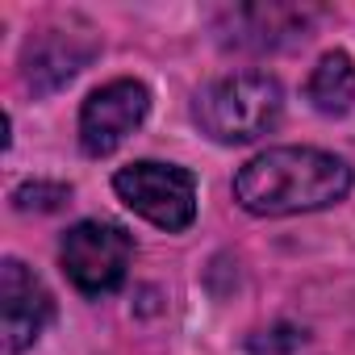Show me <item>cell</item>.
<instances>
[{"mask_svg": "<svg viewBox=\"0 0 355 355\" xmlns=\"http://www.w3.org/2000/svg\"><path fill=\"white\" fill-rule=\"evenodd\" d=\"M351 184V163L322 146H268L234 171V201L255 218H293L338 205Z\"/></svg>", "mask_w": 355, "mask_h": 355, "instance_id": "obj_1", "label": "cell"}, {"mask_svg": "<svg viewBox=\"0 0 355 355\" xmlns=\"http://www.w3.org/2000/svg\"><path fill=\"white\" fill-rule=\"evenodd\" d=\"M284 113V88L276 76L263 71H239L226 80H214L193 101V121L205 138L222 146H243L276 130Z\"/></svg>", "mask_w": 355, "mask_h": 355, "instance_id": "obj_2", "label": "cell"}, {"mask_svg": "<svg viewBox=\"0 0 355 355\" xmlns=\"http://www.w3.org/2000/svg\"><path fill=\"white\" fill-rule=\"evenodd\" d=\"M113 193L125 209L167 234H180L197 222V175L180 163L134 159L113 171Z\"/></svg>", "mask_w": 355, "mask_h": 355, "instance_id": "obj_3", "label": "cell"}, {"mask_svg": "<svg viewBox=\"0 0 355 355\" xmlns=\"http://www.w3.org/2000/svg\"><path fill=\"white\" fill-rule=\"evenodd\" d=\"M134 263V239L117 222L84 218L59 243V268L84 297L117 293Z\"/></svg>", "mask_w": 355, "mask_h": 355, "instance_id": "obj_4", "label": "cell"}, {"mask_svg": "<svg viewBox=\"0 0 355 355\" xmlns=\"http://www.w3.org/2000/svg\"><path fill=\"white\" fill-rule=\"evenodd\" d=\"M150 113V88L142 80H109L80 109V146L101 159L113 155Z\"/></svg>", "mask_w": 355, "mask_h": 355, "instance_id": "obj_5", "label": "cell"}, {"mask_svg": "<svg viewBox=\"0 0 355 355\" xmlns=\"http://www.w3.org/2000/svg\"><path fill=\"white\" fill-rule=\"evenodd\" d=\"M51 322H55L51 288L21 259H5V268H0V334H5V351L9 355L30 351L46 334Z\"/></svg>", "mask_w": 355, "mask_h": 355, "instance_id": "obj_6", "label": "cell"}, {"mask_svg": "<svg viewBox=\"0 0 355 355\" xmlns=\"http://www.w3.org/2000/svg\"><path fill=\"white\" fill-rule=\"evenodd\" d=\"M305 101L322 117H347L355 109V59L347 51H326L309 71Z\"/></svg>", "mask_w": 355, "mask_h": 355, "instance_id": "obj_7", "label": "cell"}]
</instances>
